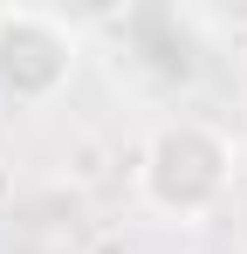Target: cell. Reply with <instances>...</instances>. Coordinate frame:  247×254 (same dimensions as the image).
<instances>
[{
    "label": "cell",
    "instance_id": "cell-1",
    "mask_svg": "<svg viewBox=\"0 0 247 254\" xmlns=\"http://www.w3.org/2000/svg\"><path fill=\"white\" fill-rule=\"evenodd\" d=\"M137 199L172 227H206L234 199L241 179V144L213 117H158L137 144Z\"/></svg>",
    "mask_w": 247,
    "mask_h": 254
},
{
    "label": "cell",
    "instance_id": "cell-2",
    "mask_svg": "<svg viewBox=\"0 0 247 254\" xmlns=\"http://www.w3.org/2000/svg\"><path fill=\"white\" fill-rule=\"evenodd\" d=\"M82 69V28L48 7H0V103L48 110Z\"/></svg>",
    "mask_w": 247,
    "mask_h": 254
}]
</instances>
